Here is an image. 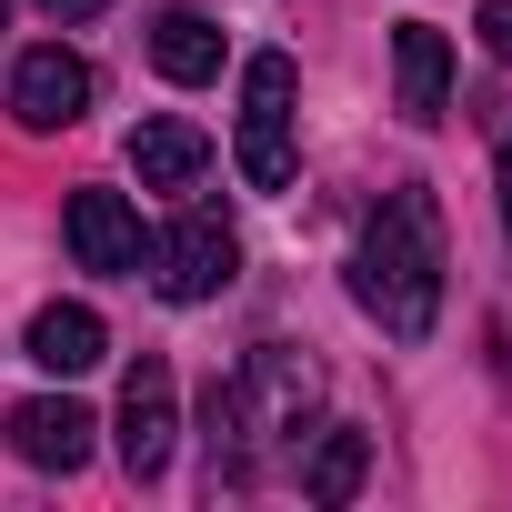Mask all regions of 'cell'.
Listing matches in <instances>:
<instances>
[{
	"label": "cell",
	"mask_w": 512,
	"mask_h": 512,
	"mask_svg": "<svg viewBox=\"0 0 512 512\" xmlns=\"http://www.w3.org/2000/svg\"><path fill=\"white\" fill-rule=\"evenodd\" d=\"M352 302L392 342H422L442 322V211H432L422 181L382 191V211L362 221V241H352Z\"/></svg>",
	"instance_id": "obj_1"
},
{
	"label": "cell",
	"mask_w": 512,
	"mask_h": 512,
	"mask_svg": "<svg viewBox=\"0 0 512 512\" xmlns=\"http://www.w3.org/2000/svg\"><path fill=\"white\" fill-rule=\"evenodd\" d=\"M241 181L292 191V51H251L241 71Z\"/></svg>",
	"instance_id": "obj_2"
},
{
	"label": "cell",
	"mask_w": 512,
	"mask_h": 512,
	"mask_svg": "<svg viewBox=\"0 0 512 512\" xmlns=\"http://www.w3.org/2000/svg\"><path fill=\"white\" fill-rule=\"evenodd\" d=\"M231 272H241V241H231L221 211H181V221L151 241V282H161V302H221Z\"/></svg>",
	"instance_id": "obj_3"
},
{
	"label": "cell",
	"mask_w": 512,
	"mask_h": 512,
	"mask_svg": "<svg viewBox=\"0 0 512 512\" xmlns=\"http://www.w3.org/2000/svg\"><path fill=\"white\" fill-rule=\"evenodd\" d=\"M171 442H181V392H171V362L141 352L131 382H121V472L131 482H161L171 472Z\"/></svg>",
	"instance_id": "obj_4"
},
{
	"label": "cell",
	"mask_w": 512,
	"mask_h": 512,
	"mask_svg": "<svg viewBox=\"0 0 512 512\" xmlns=\"http://www.w3.org/2000/svg\"><path fill=\"white\" fill-rule=\"evenodd\" d=\"M91 61L81 51H61V41H41V51H21L11 61V121L21 131H71L81 111H91Z\"/></svg>",
	"instance_id": "obj_5"
},
{
	"label": "cell",
	"mask_w": 512,
	"mask_h": 512,
	"mask_svg": "<svg viewBox=\"0 0 512 512\" xmlns=\"http://www.w3.org/2000/svg\"><path fill=\"white\" fill-rule=\"evenodd\" d=\"M91 412L71 402V392H31V402H11V452L31 462V472H81L91 462Z\"/></svg>",
	"instance_id": "obj_6"
},
{
	"label": "cell",
	"mask_w": 512,
	"mask_h": 512,
	"mask_svg": "<svg viewBox=\"0 0 512 512\" xmlns=\"http://www.w3.org/2000/svg\"><path fill=\"white\" fill-rule=\"evenodd\" d=\"M61 231H71V262L81 272H141V211L121 191H71Z\"/></svg>",
	"instance_id": "obj_7"
},
{
	"label": "cell",
	"mask_w": 512,
	"mask_h": 512,
	"mask_svg": "<svg viewBox=\"0 0 512 512\" xmlns=\"http://www.w3.org/2000/svg\"><path fill=\"white\" fill-rule=\"evenodd\" d=\"M392 91H402V121H412V131H432V121L452 111V41H442L432 21H402V31H392Z\"/></svg>",
	"instance_id": "obj_8"
},
{
	"label": "cell",
	"mask_w": 512,
	"mask_h": 512,
	"mask_svg": "<svg viewBox=\"0 0 512 512\" xmlns=\"http://www.w3.org/2000/svg\"><path fill=\"white\" fill-rule=\"evenodd\" d=\"M131 171H141V191H191V181L211 171V141H201L191 121H171V111H161V121H141V131H131Z\"/></svg>",
	"instance_id": "obj_9"
},
{
	"label": "cell",
	"mask_w": 512,
	"mask_h": 512,
	"mask_svg": "<svg viewBox=\"0 0 512 512\" xmlns=\"http://www.w3.org/2000/svg\"><path fill=\"white\" fill-rule=\"evenodd\" d=\"M41 372H91L101 352H111V332H101V312L91 302H51V312H31V342H21Z\"/></svg>",
	"instance_id": "obj_10"
},
{
	"label": "cell",
	"mask_w": 512,
	"mask_h": 512,
	"mask_svg": "<svg viewBox=\"0 0 512 512\" xmlns=\"http://www.w3.org/2000/svg\"><path fill=\"white\" fill-rule=\"evenodd\" d=\"M151 71L181 81V91L211 81V71H221V21H201V11H161V21H151Z\"/></svg>",
	"instance_id": "obj_11"
},
{
	"label": "cell",
	"mask_w": 512,
	"mask_h": 512,
	"mask_svg": "<svg viewBox=\"0 0 512 512\" xmlns=\"http://www.w3.org/2000/svg\"><path fill=\"white\" fill-rule=\"evenodd\" d=\"M362 472H372V432H352V422H332V432L312 442V462H302V502H322V512H342V502L362 492Z\"/></svg>",
	"instance_id": "obj_12"
},
{
	"label": "cell",
	"mask_w": 512,
	"mask_h": 512,
	"mask_svg": "<svg viewBox=\"0 0 512 512\" xmlns=\"http://www.w3.org/2000/svg\"><path fill=\"white\" fill-rule=\"evenodd\" d=\"M472 31H482L492 61H512V0H482V21H472Z\"/></svg>",
	"instance_id": "obj_13"
},
{
	"label": "cell",
	"mask_w": 512,
	"mask_h": 512,
	"mask_svg": "<svg viewBox=\"0 0 512 512\" xmlns=\"http://www.w3.org/2000/svg\"><path fill=\"white\" fill-rule=\"evenodd\" d=\"M41 11H51L61 31H81V21H101V11H111V0H41Z\"/></svg>",
	"instance_id": "obj_14"
},
{
	"label": "cell",
	"mask_w": 512,
	"mask_h": 512,
	"mask_svg": "<svg viewBox=\"0 0 512 512\" xmlns=\"http://www.w3.org/2000/svg\"><path fill=\"white\" fill-rule=\"evenodd\" d=\"M492 191H502V231H512V141H502V171H492Z\"/></svg>",
	"instance_id": "obj_15"
},
{
	"label": "cell",
	"mask_w": 512,
	"mask_h": 512,
	"mask_svg": "<svg viewBox=\"0 0 512 512\" xmlns=\"http://www.w3.org/2000/svg\"><path fill=\"white\" fill-rule=\"evenodd\" d=\"M0 21H11V0H0Z\"/></svg>",
	"instance_id": "obj_16"
}]
</instances>
